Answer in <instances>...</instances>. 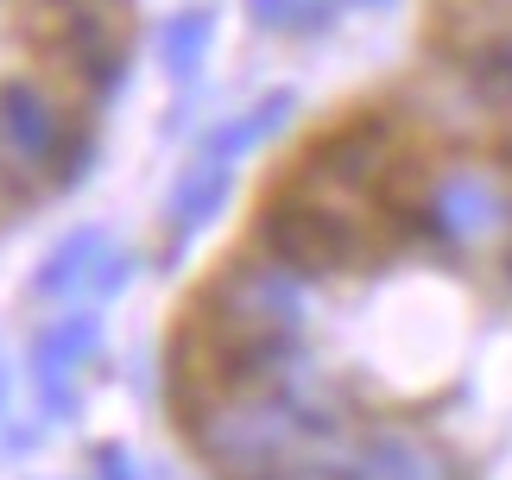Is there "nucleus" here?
Here are the masks:
<instances>
[{
	"mask_svg": "<svg viewBox=\"0 0 512 480\" xmlns=\"http://www.w3.org/2000/svg\"><path fill=\"white\" fill-rule=\"evenodd\" d=\"M165 411L209 480H512V171L411 95L304 133L177 310Z\"/></svg>",
	"mask_w": 512,
	"mask_h": 480,
	"instance_id": "f257e3e1",
	"label": "nucleus"
}]
</instances>
